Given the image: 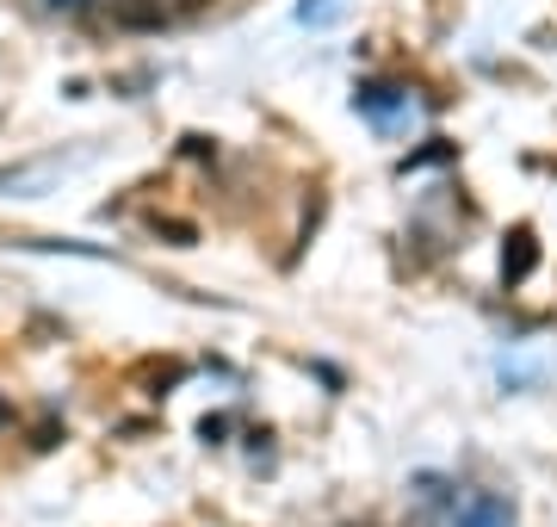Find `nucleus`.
I'll use <instances>...</instances> for the list:
<instances>
[{
	"label": "nucleus",
	"instance_id": "f257e3e1",
	"mask_svg": "<svg viewBox=\"0 0 557 527\" xmlns=\"http://www.w3.org/2000/svg\"><path fill=\"white\" fill-rule=\"evenodd\" d=\"M453 527H515V503L496 490H458Z\"/></svg>",
	"mask_w": 557,
	"mask_h": 527
},
{
	"label": "nucleus",
	"instance_id": "f03ea898",
	"mask_svg": "<svg viewBox=\"0 0 557 527\" xmlns=\"http://www.w3.org/2000/svg\"><path fill=\"white\" fill-rule=\"evenodd\" d=\"M112 20L131 25V32H161L168 25V7L161 0H124V7H112Z\"/></svg>",
	"mask_w": 557,
	"mask_h": 527
},
{
	"label": "nucleus",
	"instance_id": "7ed1b4c3",
	"mask_svg": "<svg viewBox=\"0 0 557 527\" xmlns=\"http://www.w3.org/2000/svg\"><path fill=\"white\" fill-rule=\"evenodd\" d=\"M533 261H539L533 236H527V230H515V248L502 255V273H508V280H527V273H533Z\"/></svg>",
	"mask_w": 557,
	"mask_h": 527
},
{
	"label": "nucleus",
	"instance_id": "20e7f679",
	"mask_svg": "<svg viewBox=\"0 0 557 527\" xmlns=\"http://www.w3.org/2000/svg\"><path fill=\"white\" fill-rule=\"evenodd\" d=\"M335 7H341V0H304V7H298V20H304V25H322L329 13H335Z\"/></svg>",
	"mask_w": 557,
	"mask_h": 527
},
{
	"label": "nucleus",
	"instance_id": "39448f33",
	"mask_svg": "<svg viewBox=\"0 0 557 527\" xmlns=\"http://www.w3.org/2000/svg\"><path fill=\"white\" fill-rule=\"evenodd\" d=\"M156 230H161V236H174V248H193V236H199L193 223H174V218H168V223H156Z\"/></svg>",
	"mask_w": 557,
	"mask_h": 527
},
{
	"label": "nucleus",
	"instance_id": "423d86ee",
	"mask_svg": "<svg viewBox=\"0 0 557 527\" xmlns=\"http://www.w3.org/2000/svg\"><path fill=\"white\" fill-rule=\"evenodd\" d=\"M161 7H168V13H174V7L180 13H199V7H211V0H161Z\"/></svg>",
	"mask_w": 557,
	"mask_h": 527
}]
</instances>
